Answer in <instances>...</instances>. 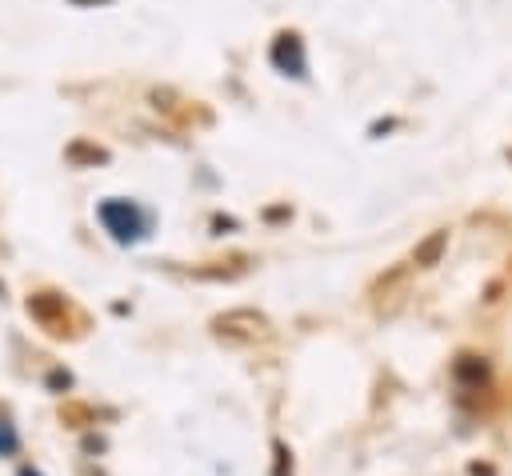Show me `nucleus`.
<instances>
[{
	"mask_svg": "<svg viewBox=\"0 0 512 476\" xmlns=\"http://www.w3.org/2000/svg\"><path fill=\"white\" fill-rule=\"evenodd\" d=\"M212 332L224 336V340H236V344H252L260 336H268V320L252 308H232V312L212 320Z\"/></svg>",
	"mask_w": 512,
	"mask_h": 476,
	"instance_id": "1",
	"label": "nucleus"
},
{
	"mask_svg": "<svg viewBox=\"0 0 512 476\" xmlns=\"http://www.w3.org/2000/svg\"><path fill=\"white\" fill-rule=\"evenodd\" d=\"M444 248H448V232L436 228V232H428V236L412 248V264H416V268H432V264H440Z\"/></svg>",
	"mask_w": 512,
	"mask_h": 476,
	"instance_id": "4",
	"label": "nucleus"
},
{
	"mask_svg": "<svg viewBox=\"0 0 512 476\" xmlns=\"http://www.w3.org/2000/svg\"><path fill=\"white\" fill-rule=\"evenodd\" d=\"M20 476H40V472H36V468H28V464H24V468H20Z\"/></svg>",
	"mask_w": 512,
	"mask_h": 476,
	"instance_id": "6",
	"label": "nucleus"
},
{
	"mask_svg": "<svg viewBox=\"0 0 512 476\" xmlns=\"http://www.w3.org/2000/svg\"><path fill=\"white\" fill-rule=\"evenodd\" d=\"M16 448H20V440H16L12 424H8V420H0V456H12Z\"/></svg>",
	"mask_w": 512,
	"mask_h": 476,
	"instance_id": "5",
	"label": "nucleus"
},
{
	"mask_svg": "<svg viewBox=\"0 0 512 476\" xmlns=\"http://www.w3.org/2000/svg\"><path fill=\"white\" fill-rule=\"evenodd\" d=\"M100 220L108 224V232H112L116 240H132V236L140 232V212H136L128 200H108V204L100 208Z\"/></svg>",
	"mask_w": 512,
	"mask_h": 476,
	"instance_id": "3",
	"label": "nucleus"
},
{
	"mask_svg": "<svg viewBox=\"0 0 512 476\" xmlns=\"http://www.w3.org/2000/svg\"><path fill=\"white\" fill-rule=\"evenodd\" d=\"M28 316H32L44 332H52V336H64V332H68V300L56 296V292H36V296H28Z\"/></svg>",
	"mask_w": 512,
	"mask_h": 476,
	"instance_id": "2",
	"label": "nucleus"
}]
</instances>
